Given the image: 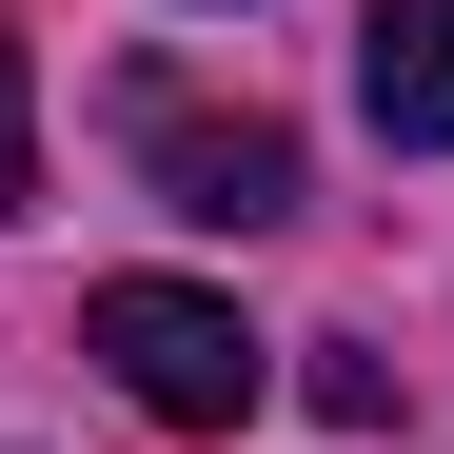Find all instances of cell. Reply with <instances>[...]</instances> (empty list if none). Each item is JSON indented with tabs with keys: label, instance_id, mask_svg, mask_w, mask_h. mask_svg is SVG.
Instances as JSON below:
<instances>
[{
	"label": "cell",
	"instance_id": "cell-2",
	"mask_svg": "<svg viewBox=\"0 0 454 454\" xmlns=\"http://www.w3.org/2000/svg\"><path fill=\"white\" fill-rule=\"evenodd\" d=\"M138 178H159L178 217H217V238H257V217H296V138L238 99V119H217V99H138Z\"/></svg>",
	"mask_w": 454,
	"mask_h": 454
},
{
	"label": "cell",
	"instance_id": "cell-1",
	"mask_svg": "<svg viewBox=\"0 0 454 454\" xmlns=\"http://www.w3.org/2000/svg\"><path fill=\"white\" fill-rule=\"evenodd\" d=\"M80 336H99V375H119L159 434H238V415L277 395V356L238 336V296H198V277H99Z\"/></svg>",
	"mask_w": 454,
	"mask_h": 454
},
{
	"label": "cell",
	"instance_id": "cell-3",
	"mask_svg": "<svg viewBox=\"0 0 454 454\" xmlns=\"http://www.w3.org/2000/svg\"><path fill=\"white\" fill-rule=\"evenodd\" d=\"M356 99H375V138H395V159H434V138H454V0H375Z\"/></svg>",
	"mask_w": 454,
	"mask_h": 454
},
{
	"label": "cell",
	"instance_id": "cell-5",
	"mask_svg": "<svg viewBox=\"0 0 454 454\" xmlns=\"http://www.w3.org/2000/svg\"><path fill=\"white\" fill-rule=\"evenodd\" d=\"M317 415H336V434H375V415H395V356H356V336H317Z\"/></svg>",
	"mask_w": 454,
	"mask_h": 454
},
{
	"label": "cell",
	"instance_id": "cell-4",
	"mask_svg": "<svg viewBox=\"0 0 454 454\" xmlns=\"http://www.w3.org/2000/svg\"><path fill=\"white\" fill-rule=\"evenodd\" d=\"M40 198V80H20V20H0V217Z\"/></svg>",
	"mask_w": 454,
	"mask_h": 454
}]
</instances>
